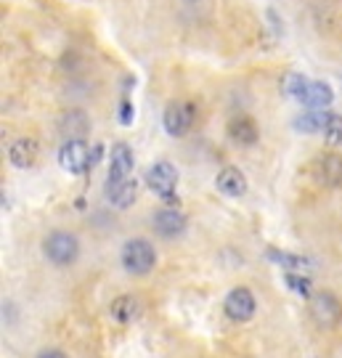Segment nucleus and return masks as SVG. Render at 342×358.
<instances>
[{"label": "nucleus", "instance_id": "obj_22", "mask_svg": "<svg viewBox=\"0 0 342 358\" xmlns=\"http://www.w3.org/2000/svg\"><path fill=\"white\" fill-rule=\"evenodd\" d=\"M120 120H122V125H130V120H133V106H130V101H122V106H120Z\"/></svg>", "mask_w": 342, "mask_h": 358}, {"label": "nucleus", "instance_id": "obj_3", "mask_svg": "<svg viewBox=\"0 0 342 358\" xmlns=\"http://www.w3.org/2000/svg\"><path fill=\"white\" fill-rule=\"evenodd\" d=\"M59 165H62L66 173H72V176H83V173L93 165L88 143L83 141V138H69V141L59 149Z\"/></svg>", "mask_w": 342, "mask_h": 358}, {"label": "nucleus", "instance_id": "obj_12", "mask_svg": "<svg viewBox=\"0 0 342 358\" xmlns=\"http://www.w3.org/2000/svg\"><path fill=\"white\" fill-rule=\"evenodd\" d=\"M332 101H334V93H332V88L327 85V83H318V80H311V83H308L303 99H300V103H305V106H308V109H313V112L327 109Z\"/></svg>", "mask_w": 342, "mask_h": 358}, {"label": "nucleus", "instance_id": "obj_14", "mask_svg": "<svg viewBox=\"0 0 342 358\" xmlns=\"http://www.w3.org/2000/svg\"><path fill=\"white\" fill-rule=\"evenodd\" d=\"M316 176L324 186H340L342 183V157L324 154L316 162Z\"/></svg>", "mask_w": 342, "mask_h": 358}, {"label": "nucleus", "instance_id": "obj_11", "mask_svg": "<svg viewBox=\"0 0 342 358\" xmlns=\"http://www.w3.org/2000/svg\"><path fill=\"white\" fill-rule=\"evenodd\" d=\"M154 229L159 231L162 236H178V234H183V229H186V217L176 207H165V210H159L154 215Z\"/></svg>", "mask_w": 342, "mask_h": 358}, {"label": "nucleus", "instance_id": "obj_5", "mask_svg": "<svg viewBox=\"0 0 342 358\" xmlns=\"http://www.w3.org/2000/svg\"><path fill=\"white\" fill-rule=\"evenodd\" d=\"M194 117H197V109H194V103H189V101H173L165 109V115H162V122H165L167 136H173V138H180V136H186V133L191 130V125H194Z\"/></svg>", "mask_w": 342, "mask_h": 358}, {"label": "nucleus", "instance_id": "obj_9", "mask_svg": "<svg viewBox=\"0 0 342 358\" xmlns=\"http://www.w3.org/2000/svg\"><path fill=\"white\" fill-rule=\"evenodd\" d=\"M342 308L340 303L332 297V294H313L311 297V316L318 321V324H327V327H332V324H337V319H340Z\"/></svg>", "mask_w": 342, "mask_h": 358}, {"label": "nucleus", "instance_id": "obj_8", "mask_svg": "<svg viewBox=\"0 0 342 358\" xmlns=\"http://www.w3.org/2000/svg\"><path fill=\"white\" fill-rule=\"evenodd\" d=\"M40 157V143L35 138H16L11 143V149H8V159H11L13 167H19V170H27V167H32L38 162Z\"/></svg>", "mask_w": 342, "mask_h": 358}, {"label": "nucleus", "instance_id": "obj_2", "mask_svg": "<svg viewBox=\"0 0 342 358\" xmlns=\"http://www.w3.org/2000/svg\"><path fill=\"white\" fill-rule=\"evenodd\" d=\"M157 263V252L154 247L146 239H130L122 247V266H125L127 273H136V276H143L149 273Z\"/></svg>", "mask_w": 342, "mask_h": 358}, {"label": "nucleus", "instance_id": "obj_23", "mask_svg": "<svg viewBox=\"0 0 342 358\" xmlns=\"http://www.w3.org/2000/svg\"><path fill=\"white\" fill-rule=\"evenodd\" d=\"M38 358H66L64 353H59V350H48V353H40Z\"/></svg>", "mask_w": 342, "mask_h": 358}, {"label": "nucleus", "instance_id": "obj_7", "mask_svg": "<svg viewBox=\"0 0 342 358\" xmlns=\"http://www.w3.org/2000/svg\"><path fill=\"white\" fill-rule=\"evenodd\" d=\"M133 173V152L127 143H114L112 157H109V178L106 183H122Z\"/></svg>", "mask_w": 342, "mask_h": 358}, {"label": "nucleus", "instance_id": "obj_4", "mask_svg": "<svg viewBox=\"0 0 342 358\" xmlns=\"http://www.w3.org/2000/svg\"><path fill=\"white\" fill-rule=\"evenodd\" d=\"M43 252L48 255V260H53L56 266H66V263H72L80 252V244L72 234H66V231H53L51 236L43 242Z\"/></svg>", "mask_w": 342, "mask_h": 358}, {"label": "nucleus", "instance_id": "obj_19", "mask_svg": "<svg viewBox=\"0 0 342 358\" xmlns=\"http://www.w3.org/2000/svg\"><path fill=\"white\" fill-rule=\"evenodd\" d=\"M308 83L311 80H305L303 75H297V72H290V75L281 80V90L290 96V99H303V93H305V88H308Z\"/></svg>", "mask_w": 342, "mask_h": 358}, {"label": "nucleus", "instance_id": "obj_16", "mask_svg": "<svg viewBox=\"0 0 342 358\" xmlns=\"http://www.w3.org/2000/svg\"><path fill=\"white\" fill-rule=\"evenodd\" d=\"M109 310H112V319L117 324H130V321H136L141 316V303L133 294H120Z\"/></svg>", "mask_w": 342, "mask_h": 358}, {"label": "nucleus", "instance_id": "obj_1", "mask_svg": "<svg viewBox=\"0 0 342 358\" xmlns=\"http://www.w3.org/2000/svg\"><path fill=\"white\" fill-rule=\"evenodd\" d=\"M146 183H149V189H152L165 205L178 207V194H176L178 170L170 165V162H154V165L146 170Z\"/></svg>", "mask_w": 342, "mask_h": 358}, {"label": "nucleus", "instance_id": "obj_6", "mask_svg": "<svg viewBox=\"0 0 342 358\" xmlns=\"http://www.w3.org/2000/svg\"><path fill=\"white\" fill-rule=\"evenodd\" d=\"M226 316L231 321H250L255 316V294L247 287H236L228 292Z\"/></svg>", "mask_w": 342, "mask_h": 358}, {"label": "nucleus", "instance_id": "obj_17", "mask_svg": "<svg viewBox=\"0 0 342 358\" xmlns=\"http://www.w3.org/2000/svg\"><path fill=\"white\" fill-rule=\"evenodd\" d=\"M327 120H329V112H308V115H303L294 125H297V130H303V133H324V128H327Z\"/></svg>", "mask_w": 342, "mask_h": 358}, {"label": "nucleus", "instance_id": "obj_13", "mask_svg": "<svg viewBox=\"0 0 342 358\" xmlns=\"http://www.w3.org/2000/svg\"><path fill=\"white\" fill-rule=\"evenodd\" d=\"M136 196H138V183L133 178L122 180V183H106V199H109L114 207H120V210H125V207L133 205Z\"/></svg>", "mask_w": 342, "mask_h": 358}, {"label": "nucleus", "instance_id": "obj_15", "mask_svg": "<svg viewBox=\"0 0 342 358\" xmlns=\"http://www.w3.org/2000/svg\"><path fill=\"white\" fill-rule=\"evenodd\" d=\"M228 136L234 138L236 143H244V146H250V143L257 141V136H260V130L255 125L252 117H234L231 122H228Z\"/></svg>", "mask_w": 342, "mask_h": 358}, {"label": "nucleus", "instance_id": "obj_20", "mask_svg": "<svg viewBox=\"0 0 342 358\" xmlns=\"http://www.w3.org/2000/svg\"><path fill=\"white\" fill-rule=\"evenodd\" d=\"M324 136L332 146H342V115H332L327 120V128H324Z\"/></svg>", "mask_w": 342, "mask_h": 358}, {"label": "nucleus", "instance_id": "obj_21", "mask_svg": "<svg viewBox=\"0 0 342 358\" xmlns=\"http://www.w3.org/2000/svg\"><path fill=\"white\" fill-rule=\"evenodd\" d=\"M287 287L294 289L300 297H313L311 294V279L303 276V273H294V271H287Z\"/></svg>", "mask_w": 342, "mask_h": 358}, {"label": "nucleus", "instance_id": "obj_10", "mask_svg": "<svg viewBox=\"0 0 342 358\" xmlns=\"http://www.w3.org/2000/svg\"><path fill=\"white\" fill-rule=\"evenodd\" d=\"M215 186L218 192L226 194V196H241V194H247V178H244V173H241L239 167H223L218 173Z\"/></svg>", "mask_w": 342, "mask_h": 358}, {"label": "nucleus", "instance_id": "obj_18", "mask_svg": "<svg viewBox=\"0 0 342 358\" xmlns=\"http://www.w3.org/2000/svg\"><path fill=\"white\" fill-rule=\"evenodd\" d=\"M268 255H271V260H276L279 266H284V268H290V271H305V268H311V260L303 255H292V252H276V250H268Z\"/></svg>", "mask_w": 342, "mask_h": 358}]
</instances>
